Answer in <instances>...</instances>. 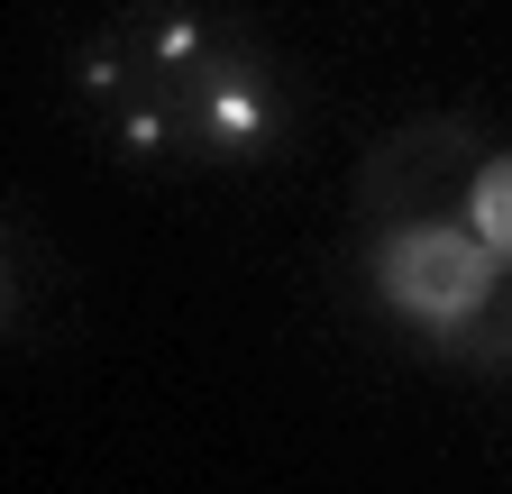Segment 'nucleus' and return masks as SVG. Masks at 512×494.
Segmentation results:
<instances>
[{
    "instance_id": "obj_1",
    "label": "nucleus",
    "mask_w": 512,
    "mask_h": 494,
    "mask_svg": "<svg viewBox=\"0 0 512 494\" xmlns=\"http://www.w3.org/2000/svg\"><path fill=\"white\" fill-rule=\"evenodd\" d=\"M512 257H494V247L467 229V211H430V220H384L375 247H366V275H375V302L394 312L403 330L421 339H458L476 312H485V293Z\"/></svg>"
},
{
    "instance_id": "obj_7",
    "label": "nucleus",
    "mask_w": 512,
    "mask_h": 494,
    "mask_svg": "<svg viewBox=\"0 0 512 494\" xmlns=\"http://www.w3.org/2000/svg\"><path fill=\"white\" fill-rule=\"evenodd\" d=\"M128 83H138V65H128V46H119V28H101L92 46H74V101H83L92 119H101V110H110V101H119Z\"/></svg>"
},
{
    "instance_id": "obj_2",
    "label": "nucleus",
    "mask_w": 512,
    "mask_h": 494,
    "mask_svg": "<svg viewBox=\"0 0 512 494\" xmlns=\"http://www.w3.org/2000/svg\"><path fill=\"white\" fill-rule=\"evenodd\" d=\"M174 110H183V138H192V165H256L275 138H284V83L256 46L220 37L183 83H165Z\"/></svg>"
},
{
    "instance_id": "obj_8",
    "label": "nucleus",
    "mask_w": 512,
    "mask_h": 494,
    "mask_svg": "<svg viewBox=\"0 0 512 494\" xmlns=\"http://www.w3.org/2000/svg\"><path fill=\"white\" fill-rule=\"evenodd\" d=\"M448 357H467V366H512V266L494 275V293H485V312L448 339Z\"/></svg>"
},
{
    "instance_id": "obj_4",
    "label": "nucleus",
    "mask_w": 512,
    "mask_h": 494,
    "mask_svg": "<svg viewBox=\"0 0 512 494\" xmlns=\"http://www.w3.org/2000/svg\"><path fill=\"white\" fill-rule=\"evenodd\" d=\"M110 28L128 46V65H138V83H183L220 46V19L202 10V0H128Z\"/></svg>"
},
{
    "instance_id": "obj_5",
    "label": "nucleus",
    "mask_w": 512,
    "mask_h": 494,
    "mask_svg": "<svg viewBox=\"0 0 512 494\" xmlns=\"http://www.w3.org/2000/svg\"><path fill=\"white\" fill-rule=\"evenodd\" d=\"M101 129H110V147L128 156V165H192V138H183V110H174V92L165 83H128L110 110H101Z\"/></svg>"
},
{
    "instance_id": "obj_9",
    "label": "nucleus",
    "mask_w": 512,
    "mask_h": 494,
    "mask_svg": "<svg viewBox=\"0 0 512 494\" xmlns=\"http://www.w3.org/2000/svg\"><path fill=\"white\" fill-rule=\"evenodd\" d=\"M37 312V257H28V238L0 220V330H19Z\"/></svg>"
},
{
    "instance_id": "obj_6",
    "label": "nucleus",
    "mask_w": 512,
    "mask_h": 494,
    "mask_svg": "<svg viewBox=\"0 0 512 494\" xmlns=\"http://www.w3.org/2000/svg\"><path fill=\"white\" fill-rule=\"evenodd\" d=\"M467 229L494 257H512V147H485V165L467 174Z\"/></svg>"
},
{
    "instance_id": "obj_3",
    "label": "nucleus",
    "mask_w": 512,
    "mask_h": 494,
    "mask_svg": "<svg viewBox=\"0 0 512 494\" xmlns=\"http://www.w3.org/2000/svg\"><path fill=\"white\" fill-rule=\"evenodd\" d=\"M485 165V138L476 119L458 110H430V119H403L394 138L366 156V183H357V220H430V211H467V174Z\"/></svg>"
}]
</instances>
